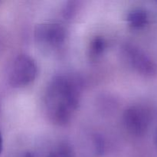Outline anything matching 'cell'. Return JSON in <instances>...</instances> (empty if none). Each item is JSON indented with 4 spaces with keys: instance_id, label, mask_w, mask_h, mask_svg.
Instances as JSON below:
<instances>
[{
    "instance_id": "obj_12",
    "label": "cell",
    "mask_w": 157,
    "mask_h": 157,
    "mask_svg": "<svg viewBox=\"0 0 157 157\" xmlns=\"http://www.w3.org/2000/svg\"><path fill=\"white\" fill-rule=\"evenodd\" d=\"M154 142H155V144H156V146L157 147V129H156V133H155V136H154Z\"/></svg>"
},
{
    "instance_id": "obj_11",
    "label": "cell",
    "mask_w": 157,
    "mask_h": 157,
    "mask_svg": "<svg viewBox=\"0 0 157 157\" xmlns=\"http://www.w3.org/2000/svg\"><path fill=\"white\" fill-rule=\"evenodd\" d=\"M2 148H3V140H2V133L0 131V155H1L2 152Z\"/></svg>"
},
{
    "instance_id": "obj_8",
    "label": "cell",
    "mask_w": 157,
    "mask_h": 157,
    "mask_svg": "<svg viewBox=\"0 0 157 157\" xmlns=\"http://www.w3.org/2000/svg\"><path fill=\"white\" fill-rule=\"evenodd\" d=\"M107 42L102 37L97 36L90 42V53L91 56L98 57L105 51Z\"/></svg>"
},
{
    "instance_id": "obj_4",
    "label": "cell",
    "mask_w": 157,
    "mask_h": 157,
    "mask_svg": "<svg viewBox=\"0 0 157 157\" xmlns=\"http://www.w3.org/2000/svg\"><path fill=\"white\" fill-rule=\"evenodd\" d=\"M123 54L127 62L138 73L148 77L157 74V65L155 61L138 46L132 44H125Z\"/></svg>"
},
{
    "instance_id": "obj_6",
    "label": "cell",
    "mask_w": 157,
    "mask_h": 157,
    "mask_svg": "<svg viewBox=\"0 0 157 157\" xmlns=\"http://www.w3.org/2000/svg\"><path fill=\"white\" fill-rule=\"evenodd\" d=\"M127 20L130 26L133 29H141L148 23V14L143 9H135L127 14Z\"/></svg>"
},
{
    "instance_id": "obj_1",
    "label": "cell",
    "mask_w": 157,
    "mask_h": 157,
    "mask_svg": "<svg viewBox=\"0 0 157 157\" xmlns=\"http://www.w3.org/2000/svg\"><path fill=\"white\" fill-rule=\"evenodd\" d=\"M81 84L78 78L58 75L46 88L44 105L49 120L59 126L70 122L81 100Z\"/></svg>"
},
{
    "instance_id": "obj_3",
    "label": "cell",
    "mask_w": 157,
    "mask_h": 157,
    "mask_svg": "<svg viewBox=\"0 0 157 157\" xmlns=\"http://www.w3.org/2000/svg\"><path fill=\"white\" fill-rule=\"evenodd\" d=\"M66 38L67 32L65 28L59 23H41L35 29V41L44 48H58L63 45Z\"/></svg>"
},
{
    "instance_id": "obj_10",
    "label": "cell",
    "mask_w": 157,
    "mask_h": 157,
    "mask_svg": "<svg viewBox=\"0 0 157 157\" xmlns=\"http://www.w3.org/2000/svg\"><path fill=\"white\" fill-rule=\"evenodd\" d=\"M94 144L95 150H96V153L98 154H103L104 152V148H105V144H104V139L102 136L100 135H96L94 138Z\"/></svg>"
},
{
    "instance_id": "obj_9",
    "label": "cell",
    "mask_w": 157,
    "mask_h": 157,
    "mask_svg": "<svg viewBox=\"0 0 157 157\" xmlns=\"http://www.w3.org/2000/svg\"><path fill=\"white\" fill-rule=\"evenodd\" d=\"M78 3L75 1H69L67 2L64 5L62 10L63 17L66 20H70L75 17L76 15L77 10H78Z\"/></svg>"
},
{
    "instance_id": "obj_2",
    "label": "cell",
    "mask_w": 157,
    "mask_h": 157,
    "mask_svg": "<svg viewBox=\"0 0 157 157\" xmlns=\"http://www.w3.org/2000/svg\"><path fill=\"white\" fill-rule=\"evenodd\" d=\"M38 75V66L35 60L26 54L18 55L12 61L8 81L13 87H22L35 81Z\"/></svg>"
},
{
    "instance_id": "obj_7",
    "label": "cell",
    "mask_w": 157,
    "mask_h": 157,
    "mask_svg": "<svg viewBox=\"0 0 157 157\" xmlns=\"http://www.w3.org/2000/svg\"><path fill=\"white\" fill-rule=\"evenodd\" d=\"M73 149L67 143H62L55 147L47 157H73Z\"/></svg>"
},
{
    "instance_id": "obj_5",
    "label": "cell",
    "mask_w": 157,
    "mask_h": 157,
    "mask_svg": "<svg viewBox=\"0 0 157 157\" xmlns=\"http://www.w3.org/2000/svg\"><path fill=\"white\" fill-rule=\"evenodd\" d=\"M123 122L127 131L136 136L147 133L150 124V114L144 107L131 106L126 109L123 115Z\"/></svg>"
}]
</instances>
